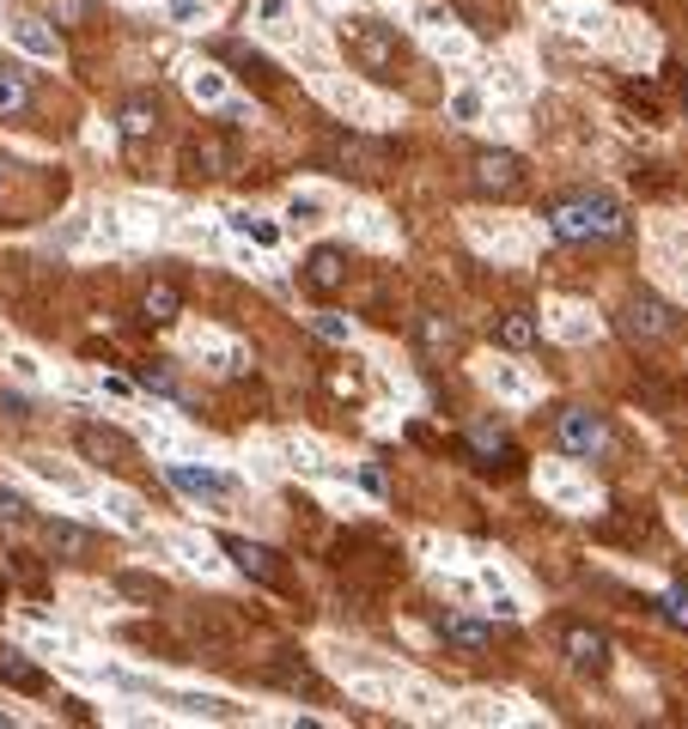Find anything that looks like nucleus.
<instances>
[{
    "mask_svg": "<svg viewBox=\"0 0 688 729\" xmlns=\"http://www.w3.org/2000/svg\"><path fill=\"white\" fill-rule=\"evenodd\" d=\"M220 547L232 553V565H238V572L251 577V584H280V577H287V572H280V553H275V547L244 541V535H225Z\"/></svg>",
    "mask_w": 688,
    "mask_h": 729,
    "instance_id": "nucleus-8",
    "label": "nucleus"
},
{
    "mask_svg": "<svg viewBox=\"0 0 688 729\" xmlns=\"http://www.w3.org/2000/svg\"><path fill=\"white\" fill-rule=\"evenodd\" d=\"M25 469L37 474L43 486H55L62 498H86V493H92V486H86V474H74L67 462H55V456H25Z\"/></svg>",
    "mask_w": 688,
    "mask_h": 729,
    "instance_id": "nucleus-17",
    "label": "nucleus"
},
{
    "mask_svg": "<svg viewBox=\"0 0 688 729\" xmlns=\"http://www.w3.org/2000/svg\"><path fill=\"white\" fill-rule=\"evenodd\" d=\"M342 49L359 74H397L402 67V37L385 19H359V13L342 19Z\"/></svg>",
    "mask_w": 688,
    "mask_h": 729,
    "instance_id": "nucleus-2",
    "label": "nucleus"
},
{
    "mask_svg": "<svg viewBox=\"0 0 688 729\" xmlns=\"http://www.w3.org/2000/svg\"><path fill=\"white\" fill-rule=\"evenodd\" d=\"M330 158L347 170V177H359V182L390 177V146H385V141H371V134H335Z\"/></svg>",
    "mask_w": 688,
    "mask_h": 729,
    "instance_id": "nucleus-4",
    "label": "nucleus"
},
{
    "mask_svg": "<svg viewBox=\"0 0 688 729\" xmlns=\"http://www.w3.org/2000/svg\"><path fill=\"white\" fill-rule=\"evenodd\" d=\"M451 116H457V122H476L481 116V91H457V98H451Z\"/></svg>",
    "mask_w": 688,
    "mask_h": 729,
    "instance_id": "nucleus-40",
    "label": "nucleus"
},
{
    "mask_svg": "<svg viewBox=\"0 0 688 729\" xmlns=\"http://www.w3.org/2000/svg\"><path fill=\"white\" fill-rule=\"evenodd\" d=\"M469 177H476L481 195H512V189H524V165H518V153H481Z\"/></svg>",
    "mask_w": 688,
    "mask_h": 729,
    "instance_id": "nucleus-12",
    "label": "nucleus"
},
{
    "mask_svg": "<svg viewBox=\"0 0 688 729\" xmlns=\"http://www.w3.org/2000/svg\"><path fill=\"white\" fill-rule=\"evenodd\" d=\"M318 328H323L330 340H347V335H354V323H347V316H335V311H318Z\"/></svg>",
    "mask_w": 688,
    "mask_h": 729,
    "instance_id": "nucleus-41",
    "label": "nucleus"
},
{
    "mask_svg": "<svg viewBox=\"0 0 688 729\" xmlns=\"http://www.w3.org/2000/svg\"><path fill=\"white\" fill-rule=\"evenodd\" d=\"M263 681L268 687H280V693H292V699H323V681H318V669L304 663V657H268L263 663Z\"/></svg>",
    "mask_w": 688,
    "mask_h": 729,
    "instance_id": "nucleus-7",
    "label": "nucleus"
},
{
    "mask_svg": "<svg viewBox=\"0 0 688 729\" xmlns=\"http://www.w3.org/2000/svg\"><path fill=\"white\" fill-rule=\"evenodd\" d=\"M457 323H445V316H421V347L426 352H457Z\"/></svg>",
    "mask_w": 688,
    "mask_h": 729,
    "instance_id": "nucleus-30",
    "label": "nucleus"
},
{
    "mask_svg": "<svg viewBox=\"0 0 688 729\" xmlns=\"http://www.w3.org/2000/svg\"><path fill=\"white\" fill-rule=\"evenodd\" d=\"M493 335H500V347H512V352H524V347H536V335H543V323L530 311H500V323H493Z\"/></svg>",
    "mask_w": 688,
    "mask_h": 729,
    "instance_id": "nucleus-22",
    "label": "nucleus"
},
{
    "mask_svg": "<svg viewBox=\"0 0 688 729\" xmlns=\"http://www.w3.org/2000/svg\"><path fill=\"white\" fill-rule=\"evenodd\" d=\"M165 474H171V486H177V493H189V498H213V505H232V498H238V481H232V474H220V469L165 462Z\"/></svg>",
    "mask_w": 688,
    "mask_h": 729,
    "instance_id": "nucleus-6",
    "label": "nucleus"
},
{
    "mask_svg": "<svg viewBox=\"0 0 688 729\" xmlns=\"http://www.w3.org/2000/svg\"><path fill=\"white\" fill-rule=\"evenodd\" d=\"M0 189H7V165H0Z\"/></svg>",
    "mask_w": 688,
    "mask_h": 729,
    "instance_id": "nucleus-45",
    "label": "nucleus"
},
{
    "mask_svg": "<svg viewBox=\"0 0 688 729\" xmlns=\"http://www.w3.org/2000/svg\"><path fill=\"white\" fill-rule=\"evenodd\" d=\"M304 287L311 292H342L347 287V256L335 244H318L304 256Z\"/></svg>",
    "mask_w": 688,
    "mask_h": 729,
    "instance_id": "nucleus-13",
    "label": "nucleus"
},
{
    "mask_svg": "<svg viewBox=\"0 0 688 729\" xmlns=\"http://www.w3.org/2000/svg\"><path fill=\"white\" fill-rule=\"evenodd\" d=\"M664 620H670L676 632H688V590H670V596H664Z\"/></svg>",
    "mask_w": 688,
    "mask_h": 729,
    "instance_id": "nucleus-39",
    "label": "nucleus"
},
{
    "mask_svg": "<svg viewBox=\"0 0 688 729\" xmlns=\"http://www.w3.org/2000/svg\"><path fill=\"white\" fill-rule=\"evenodd\" d=\"M232 232L256 237V244H268V249L280 244V232H275V225H268V220H256V213H232Z\"/></svg>",
    "mask_w": 688,
    "mask_h": 729,
    "instance_id": "nucleus-35",
    "label": "nucleus"
},
{
    "mask_svg": "<svg viewBox=\"0 0 688 729\" xmlns=\"http://www.w3.org/2000/svg\"><path fill=\"white\" fill-rule=\"evenodd\" d=\"M561 651H567V663L579 669V675H603V669H609V638L597 632V626L573 620L567 632H561Z\"/></svg>",
    "mask_w": 688,
    "mask_h": 729,
    "instance_id": "nucleus-10",
    "label": "nucleus"
},
{
    "mask_svg": "<svg viewBox=\"0 0 688 729\" xmlns=\"http://www.w3.org/2000/svg\"><path fill=\"white\" fill-rule=\"evenodd\" d=\"M536 481H543V493L555 498V505H567V511H579V505H591V493H585L579 481H573L567 469H555V462H548L543 474H536Z\"/></svg>",
    "mask_w": 688,
    "mask_h": 729,
    "instance_id": "nucleus-24",
    "label": "nucleus"
},
{
    "mask_svg": "<svg viewBox=\"0 0 688 729\" xmlns=\"http://www.w3.org/2000/svg\"><path fill=\"white\" fill-rule=\"evenodd\" d=\"M548 232L561 244H609V237H628V208L603 189H573V195L548 201Z\"/></svg>",
    "mask_w": 688,
    "mask_h": 729,
    "instance_id": "nucleus-1",
    "label": "nucleus"
},
{
    "mask_svg": "<svg viewBox=\"0 0 688 729\" xmlns=\"http://www.w3.org/2000/svg\"><path fill=\"white\" fill-rule=\"evenodd\" d=\"M359 390H366V383H359L354 371H335V395H359Z\"/></svg>",
    "mask_w": 688,
    "mask_h": 729,
    "instance_id": "nucleus-42",
    "label": "nucleus"
},
{
    "mask_svg": "<svg viewBox=\"0 0 688 729\" xmlns=\"http://www.w3.org/2000/svg\"><path fill=\"white\" fill-rule=\"evenodd\" d=\"M469 450H476L481 462H488V469H500L506 456H512V444H506V431H493V426H476V431H469Z\"/></svg>",
    "mask_w": 688,
    "mask_h": 729,
    "instance_id": "nucleus-28",
    "label": "nucleus"
},
{
    "mask_svg": "<svg viewBox=\"0 0 688 729\" xmlns=\"http://www.w3.org/2000/svg\"><path fill=\"white\" fill-rule=\"evenodd\" d=\"M184 86H189V98H196V104H208V110H225V104H232V86H225V74H220V67H208V61L189 67Z\"/></svg>",
    "mask_w": 688,
    "mask_h": 729,
    "instance_id": "nucleus-18",
    "label": "nucleus"
},
{
    "mask_svg": "<svg viewBox=\"0 0 688 729\" xmlns=\"http://www.w3.org/2000/svg\"><path fill=\"white\" fill-rule=\"evenodd\" d=\"M676 328H683V316H676L664 299H652V292H634V299L622 304V335L640 340V347H658V340L676 335Z\"/></svg>",
    "mask_w": 688,
    "mask_h": 729,
    "instance_id": "nucleus-3",
    "label": "nucleus"
},
{
    "mask_svg": "<svg viewBox=\"0 0 688 729\" xmlns=\"http://www.w3.org/2000/svg\"><path fill=\"white\" fill-rule=\"evenodd\" d=\"M116 590H122V596H134V602H165V596H171L165 577H146V572H122Z\"/></svg>",
    "mask_w": 688,
    "mask_h": 729,
    "instance_id": "nucleus-33",
    "label": "nucleus"
},
{
    "mask_svg": "<svg viewBox=\"0 0 688 729\" xmlns=\"http://www.w3.org/2000/svg\"><path fill=\"white\" fill-rule=\"evenodd\" d=\"M548 328H555L561 340H585V335H597V323L579 311V304H555V316H548Z\"/></svg>",
    "mask_w": 688,
    "mask_h": 729,
    "instance_id": "nucleus-27",
    "label": "nucleus"
},
{
    "mask_svg": "<svg viewBox=\"0 0 688 729\" xmlns=\"http://www.w3.org/2000/svg\"><path fill=\"white\" fill-rule=\"evenodd\" d=\"M7 352H13V347H7V328H0V359H7Z\"/></svg>",
    "mask_w": 688,
    "mask_h": 729,
    "instance_id": "nucleus-43",
    "label": "nucleus"
},
{
    "mask_svg": "<svg viewBox=\"0 0 688 729\" xmlns=\"http://www.w3.org/2000/svg\"><path fill=\"white\" fill-rule=\"evenodd\" d=\"M476 237H481V249H493V256H524L530 249V237L518 232V220H488V213H476Z\"/></svg>",
    "mask_w": 688,
    "mask_h": 729,
    "instance_id": "nucleus-15",
    "label": "nucleus"
},
{
    "mask_svg": "<svg viewBox=\"0 0 688 729\" xmlns=\"http://www.w3.org/2000/svg\"><path fill=\"white\" fill-rule=\"evenodd\" d=\"M153 128H159V104L146 91H134L129 104H122V141H146Z\"/></svg>",
    "mask_w": 688,
    "mask_h": 729,
    "instance_id": "nucleus-23",
    "label": "nucleus"
},
{
    "mask_svg": "<svg viewBox=\"0 0 688 729\" xmlns=\"http://www.w3.org/2000/svg\"><path fill=\"white\" fill-rule=\"evenodd\" d=\"M104 511H110L116 529H146V511H141V498H134V493H104Z\"/></svg>",
    "mask_w": 688,
    "mask_h": 729,
    "instance_id": "nucleus-31",
    "label": "nucleus"
},
{
    "mask_svg": "<svg viewBox=\"0 0 688 729\" xmlns=\"http://www.w3.org/2000/svg\"><path fill=\"white\" fill-rule=\"evenodd\" d=\"M7 365H13V378H19V383H43V365L31 359V352H19V347H13V352H7Z\"/></svg>",
    "mask_w": 688,
    "mask_h": 729,
    "instance_id": "nucleus-38",
    "label": "nucleus"
},
{
    "mask_svg": "<svg viewBox=\"0 0 688 729\" xmlns=\"http://www.w3.org/2000/svg\"><path fill=\"white\" fill-rule=\"evenodd\" d=\"M287 220L292 225H323V195H292L287 201Z\"/></svg>",
    "mask_w": 688,
    "mask_h": 729,
    "instance_id": "nucleus-36",
    "label": "nucleus"
},
{
    "mask_svg": "<svg viewBox=\"0 0 688 729\" xmlns=\"http://www.w3.org/2000/svg\"><path fill=\"white\" fill-rule=\"evenodd\" d=\"M555 431H561V450H573V456H597L609 444V426L591 407H567V414L555 419Z\"/></svg>",
    "mask_w": 688,
    "mask_h": 729,
    "instance_id": "nucleus-9",
    "label": "nucleus"
},
{
    "mask_svg": "<svg viewBox=\"0 0 688 729\" xmlns=\"http://www.w3.org/2000/svg\"><path fill=\"white\" fill-rule=\"evenodd\" d=\"M43 19H55V25H86L92 19V0H31Z\"/></svg>",
    "mask_w": 688,
    "mask_h": 729,
    "instance_id": "nucleus-29",
    "label": "nucleus"
},
{
    "mask_svg": "<svg viewBox=\"0 0 688 729\" xmlns=\"http://www.w3.org/2000/svg\"><path fill=\"white\" fill-rule=\"evenodd\" d=\"M184 170L189 177H208V182L232 177L238 170V141L232 134H201V141L184 146Z\"/></svg>",
    "mask_w": 688,
    "mask_h": 729,
    "instance_id": "nucleus-5",
    "label": "nucleus"
},
{
    "mask_svg": "<svg viewBox=\"0 0 688 729\" xmlns=\"http://www.w3.org/2000/svg\"><path fill=\"white\" fill-rule=\"evenodd\" d=\"M31 110V86L19 74H0V122L7 116H25Z\"/></svg>",
    "mask_w": 688,
    "mask_h": 729,
    "instance_id": "nucleus-32",
    "label": "nucleus"
},
{
    "mask_svg": "<svg viewBox=\"0 0 688 729\" xmlns=\"http://www.w3.org/2000/svg\"><path fill=\"white\" fill-rule=\"evenodd\" d=\"M439 638H445L451 651H488V626L469 620V614H439Z\"/></svg>",
    "mask_w": 688,
    "mask_h": 729,
    "instance_id": "nucleus-20",
    "label": "nucleus"
},
{
    "mask_svg": "<svg viewBox=\"0 0 688 729\" xmlns=\"http://www.w3.org/2000/svg\"><path fill=\"white\" fill-rule=\"evenodd\" d=\"M7 37H13L25 55H37V61H55V55H62V43H55L49 19H13V25H7Z\"/></svg>",
    "mask_w": 688,
    "mask_h": 729,
    "instance_id": "nucleus-19",
    "label": "nucleus"
},
{
    "mask_svg": "<svg viewBox=\"0 0 688 729\" xmlns=\"http://www.w3.org/2000/svg\"><path fill=\"white\" fill-rule=\"evenodd\" d=\"M0 681H7V687H19V693H43V687H49V675H43L25 651H0Z\"/></svg>",
    "mask_w": 688,
    "mask_h": 729,
    "instance_id": "nucleus-21",
    "label": "nucleus"
},
{
    "mask_svg": "<svg viewBox=\"0 0 688 729\" xmlns=\"http://www.w3.org/2000/svg\"><path fill=\"white\" fill-rule=\"evenodd\" d=\"M74 444H80V456H92V462H104V469H129L134 462V438H122L116 426H80Z\"/></svg>",
    "mask_w": 688,
    "mask_h": 729,
    "instance_id": "nucleus-11",
    "label": "nucleus"
},
{
    "mask_svg": "<svg viewBox=\"0 0 688 729\" xmlns=\"http://www.w3.org/2000/svg\"><path fill=\"white\" fill-rule=\"evenodd\" d=\"M476 378L488 383L493 395H506V402H530V395H536V383H530L524 371H518V365H506V359H481V365H476Z\"/></svg>",
    "mask_w": 688,
    "mask_h": 729,
    "instance_id": "nucleus-14",
    "label": "nucleus"
},
{
    "mask_svg": "<svg viewBox=\"0 0 688 729\" xmlns=\"http://www.w3.org/2000/svg\"><path fill=\"white\" fill-rule=\"evenodd\" d=\"M0 523H31L25 493H13V486H0Z\"/></svg>",
    "mask_w": 688,
    "mask_h": 729,
    "instance_id": "nucleus-37",
    "label": "nucleus"
},
{
    "mask_svg": "<svg viewBox=\"0 0 688 729\" xmlns=\"http://www.w3.org/2000/svg\"><path fill=\"white\" fill-rule=\"evenodd\" d=\"M141 311H146V323H177V316H184V292H177L171 280H159V287H146Z\"/></svg>",
    "mask_w": 688,
    "mask_h": 729,
    "instance_id": "nucleus-25",
    "label": "nucleus"
},
{
    "mask_svg": "<svg viewBox=\"0 0 688 729\" xmlns=\"http://www.w3.org/2000/svg\"><path fill=\"white\" fill-rule=\"evenodd\" d=\"M7 724H13V717H7V711H0V729H7Z\"/></svg>",
    "mask_w": 688,
    "mask_h": 729,
    "instance_id": "nucleus-44",
    "label": "nucleus"
},
{
    "mask_svg": "<svg viewBox=\"0 0 688 729\" xmlns=\"http://www.w3.org/2000/svg\"><path fill=\"white\" fill-rule=\"evenodd\" d=\"M43 541H49L55 560H86V553L98 547V535H92V529H80V523H67V517H55L49 529H43Z\"/></svg>",
    "mask_w": 688,
    "mask_h": 729,
    "instance_id": "nucleus-16",
    "label": "nucleus"
},
{
    "mask_svg": "<svg viewBox=\"0 0 688 729\" xmlns=\"http://www.w3.org/2000/svg\"><path fill=\"white\" fill-rule=\"evenodd\" d=\"M171 547L184 553L189 565H196V572H220V560H213V547H208V541H196V535H177Z\"/></svg>",
    "mask_w": 688,
    "mask_h": 729,
    "instance_id": "nucleus-34",
    "label": "nucleus"
},
{
    "mask_svg": "<svg viewBox=\"0 0 688 729\" xmlns=\"http://www.w3.org/2000/svg\"><path fill=\"white\" fill-rule=\"evenodd\" d=\"M323 91H330V104L335 110H347V116H378V110H385V104H378V98H366V91H359V86H342V79H323Z\"/></svg>",
    "mask_w": 688,
    "mask_h": 729,
    "instance_id": "nucleus-26",
    "label": "nucleus"
}]
</instances>
